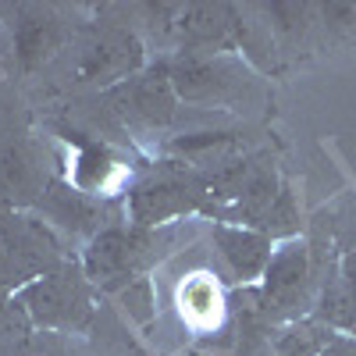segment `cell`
<instances>
[{
  "mask_svg": "<svg viewBox=\"0 0 356 356\" xmlns=\"http://www.w3.org/2000/svg\"><path fill=\"white\" fill-rule=\"evenodd\" d=\"M168 243V232L154 228H104L86 250V278L100 282L104 289L132 285L143 267H150Z\"/></svg>",
  "mask_w": 356,
  "mask_h": 356,
  "instance_id": "1",
  "label": "cell"
},
{
  "mask_svg": "<svg viewBox=\"0 0 356 356\" xmlns=\"http://www.w3.org/2000/svg\"><path fill=\"white\" fill-rule=\"evenodd\" d=\"M18 307L43 328H61V332H86L89 317H93L86 275L68 264L29 282L18 292Z\"/></svg>",
  "mask_w": 356,
  "mask_h": 356,
  "instance_id": "2",
  "label": "cell"
},
{
  "mask_svg": "<svg viewBox=\"0 0 356 356\" xmlns=\"http://www.w3.org/2000/svg\"><path fill=\"white\" fill-rule=\"evenodd\" d=\"M61 264V250H57L54 232L36 221V218H18L8 225V232L0 235V289H25L29 282H36L50 271H57Z\"/></svg>",
  "mask_w": 356,
  "mask_h": 356,
  "instance_id": "3",
  "label": "cell"
},
{
  "mask_svg": "<svg viewBox=\"0 0 356 356\" xmlns=\"http://www.w3.org/2000/svg\"><path fill=\"white\" fill-rule=\"evenodd\" d=\"M203 200H207L203 178L186 175V171H164L139 182L129 193V214H132V225L139 228H157L164 221L203 211Z\"/></svg>",
  "mask_w": 356,
  "mask_h": 356,
  "instance_id": "4",
  "label": "cell"
},
{
  "mask_svg": "<svg viewBox=\"0 0 356 356\" xmlns=\"http://www.w3.org/2000/svg\"><path fill=\"white\" fill-rule=\"evenodd\" d=\"M111 111H118L125 122L139 129H161L175 118V86H171V68L157 65L136 72L132 79L111 86L107 93Z\"/></svg>",
  "mask_w": 356,
  "mask_h": 356,
  "instance_id": "5",
  "label": "cell"
},
{
  "mask_svg": "<svg viewBox=\"0 0 356 356\" xmlns=\"http://www.w3.org/2000/svg\"><path fill=\"white\" fill-rule=\"evenodd\" d=\"M143 65V47L129 29H100L79 54L75 75L79 82H93V86H118L139 72Z\"/></svg>",
  "mask_w": 356,
  "mask_h": 356,
  "instance_id": "6",
  "label": "cell"
},
{
  "mask_svg": "<svg viewBox=\"0 0 356 356\" xmlns=\"http://www.w3.org/2000/svg\"><path fill=\"white\" fill-rule=\"evenodd\" d=\"M40 211L61 228L86 232V235H93V239L104 232V203L79 193L72 182H50L47 193L40 196Z\"/></svg>",
  "mask_w": 356,
  "mask_h": 356,
  "instance_id": "7",
  "label": "cell"
},
{
  "mask_svg": "<svg viewBox=\"0 0 356 356\" xmlns=\"http://www.w3.org/2000/svg\"><path fill=\"white\" fill-rule=\"evenodd\" d=\"M214 243L225 257V264L232 267L235 278L243 282H253V278H264L267 264H271V239L264 232H253V228H232V225H214Z\"/></svg>",
  "mask_w": 356,
  "mask_h": 356,
  "instance_id": "8",
  "label": "cell"
},
{
  "mask_svg": "<svg viewBox=\"0 0 356 356\" xmlns=\"http://www.w3.org/2000/svg\"><path fill=\"white\" fill-rule=\"evenodd\" d=\"M303 285H307V246L285 243L278 253H271V264L264 271V303L292 307L303 296Z\"/></svg>",
  "mask_w": 356,
  "mask_h": 356,
  "instance_id": "9",
  "label": "cell"
},
{
  "mask_svg": "<svg viewBox=\"0 0 356 356\" xmlns=\"http://www.w3.org/2000/svg\"><path fill=\"white\" fill-rule=\"evenodd\" d=\"M125 178V164L118 161L104 143H82L79 157H75V171H72V186L93 200L111 196Z\"/></svg>",
  "mask_w": 356,
  "mask_h": 356,
  "instance_id": "10",
  "label": "cell"
},
{
  "mask_svg": "<svg viewBox=\"0 0 356 356\" xmlns=\"http://www.w3.org/2000/svg\"><path fill=\"white\" fill-rule=\"evenodd\" d=\"M50 182H43V171L36 164V157L29 154V146H15L0 157V200L15 203H29L36 200L40 193H47Z\"/></svg>",
  "mask_w": 356,
  "mask_h": 356,
  "instance_id": "11",
  "label": "cell"
},
{
  "mask_svg": "<svg viewBox=\"0 0 356 356\" xmlns=\"http://www.w3.org/2000/svg\"><path fill=\"white\" fill-rule=\"evenodd\" d=\"M178 303H182V317L193 321L196 328H211L221 317V292L214 278H207V275H193L178 289Z\"/></svg>",
  "mask_w": 356,
  "mask_h": 356,
  "instance_id": "12",
  "label": "cell"
},
{
  "mask_svg": "<svg viewBox=\"0 0 356 356\" xmlns=\"http://www.w3.org/2000/svg\"><path fill=\"white\" fill-rule=\"evenodd\" d=\"M57 47V25L47 11H29L18 22V57L25 65H36Z\"/></svg>",
  "mask_w": 356,
  "mask_h": 356,
  "instance_id": "13",
  "label": "cell"
},
{
  "mask_svg": "<svg viewBox=\"0 0 356 356\" xmlns=\"http://www.w3.org/2000/svg\"><path fill=\"white\" fill-rule=\"evenodd\" d=\"M328 346H332V332L317 321L292 324V328L285 335H278V342H275V349L282 356H321Z\"/></svg>",
  "mask_w": 356,
  "mask_h": 356,
  "instance_id": "14",
  "label": "cell"
},
{
  "mask_svg": "<svg viewBox=\"0 0 356 356\" xmlns=\"http://www.w3.org/2000/svg\"><path fill=\"white\" fill-rule=\"evenodd\" d=\"M122 303H125V310L136 317V321H150L154 317V296H150V282L146 278H136L125 292H122Z\"/></svg>",
  "mask_w": 356,
  "mask_h": 356,
  "instance_id": "15",
  "label": "cell"
},
{
  "mask_svg": "<svg viewBox=\"0 0 356 356\" xmlns=\"http://www.w3.org/2000/svg\"><path fill=\"white\" fill-rule=\"evenodd\" d=\"M18 146V136H15V104L0 97V157L8 150Z\"/></svg>",
  "mask_w": 356,
  "mask_h": 356,
  "instance_id": "16",
  "label": "cell"
},
{
  "mask_svg": "<svg viewBox=\"0 0 356 356\" xmlns=\"http://www.w3.org/2000/svg\"><path fill=\"white\" fill-rule=\"evenodd\" d=\"M321 356H356V342L353 339H332V346Z\"/></svg>",
  "mask_w": 356,
  "mask_h": 356,
  "instance_id": "17",
  "label": "cell"
},
{
  "mask_svg": "<svg viewBox=\"0 0 356 356\" xmlns=\"http://www.w3.org/2000/svg\"><path fill=\"white\" fill-rule=\"evenodd\" d=\"M4 300H8V292H4V289H0V310H4Z\"/></svg>",
  "mask_w": 356,
  "mask_h": 356,
  "instance_id": "18",
  "label": "cell"
},
{
  "mask_svg": "<svg viewBox=\"0 0 356 356\" xmlns=\"http://www.w3.org/2000/svg\"><path fill=\"white\" fill-rule=\"evenodd\" d=\"M257 356H271V353H257Z\"/></svg>",
  "mask_w": 356,
  "mask_h": 356,
  "instance_id": "19",
  "label": "cell"
}]
</instances>
